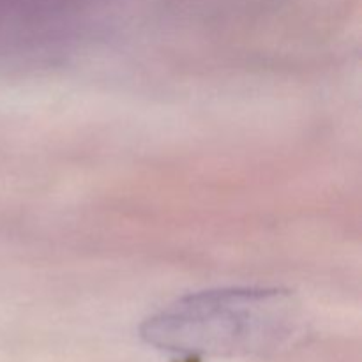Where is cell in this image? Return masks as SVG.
Here are the masks:
<instances>
[{
	"label": "cell",
	"instance_id": "6da1fadb",
	"mask_svg": "<svg viewBox=\"0 0 362 362\" xmlns=\"http://www.w3.org/2000/svg\"><path fill=\"white\" fill-rule=\"evenodd\" d=\"M303 310L279 288H223L187 296L141 325V338L184 356H269L303 331Z\"/></svg>",
	"mask_w": 362,
	"mask_h": 362
}]
</instances>
